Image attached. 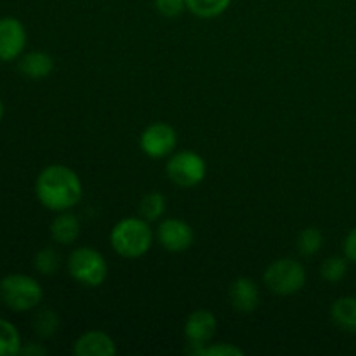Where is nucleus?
<instances>
[{
	"mask_svg": "<svg viewBox=\"0 0 356 356\" xmlns=\"http://www.w3.org/2000/svg\"><path fill=\"white\" fill-rule=\"evenodd\" d=\"M35 193L45 209L65 212L82 200V181L66 165H49L38 174Z\"/></svg>",
	"mask_w": 356,
	"mask_h": 356,
	"instance_id": "nucleus-1",
	"label": "nucleus"
},
{
	"mask_svg": "<svg viewBox=\"0 0 356 356\" xmlns=\"http://www.w3.org/2000/svg\"><path fill=\"white\" fill-rule=\"evenodd\" d=\"M153 242V233L148 221L141 218H125L113 226L110 243L118 256L125 259H138L145 256Z\"/></svg>",
	"mask_w": 356,
	"mask_h": 356,
	"instance_id": "nucleus-2",
	"label": "nucleus"
},
{
	"mask_svg": "<svg viewBox=\"0 0 356 356\" xmlns=\"http://www.w3.org/2000/svg\"><path fill=\"white\" fill-rule=\"evenodd\" d=\"M44 298L40 284L28 275L13 273L0 280V302L13 312H30Z\"/></svg>",
	"mask_w": 356,
	"mask_h": 356,
	"instance_id": "nucleus-3",
	"label": "nucleus"
},
{
	"mask_svg": "<svg viewBox=\"0 0 356 356\" xmlns=\"http://www.w3.org/2000/svg\"><path fill=\"white\" fill-rule=\"evenodd\" d=\"M68 273L83 287H99L108 278V263L92 247H76L68 257Z\"/></svg>",
	"mask_w": 356,
	"mask_h": 356,
	"instance_id": "nucleus-4",
	"label": "nucleus"
},
{
	"mask_svg": "<svg viewBox=\"0 0 356 356\" xmlns=\"http://www.w3.org/2000/svg\"><path fill=\"white\" fill-rule=\"evenodd\" d=\"M264 284L273 294L292 296L306 284V270L298 259H277L264 271Z\"/></svg>",
	"mask_w": 356,
	"mask_h": 356,
	"instance_id": "nucleus-5",
	"label": "nucleus"
},
{
	"mask_svg": "<svg viewBox=\"0 0 356 356\" xmlns=\"http://www.w3.org/2000/svg\"><path fill=\"white\" fill-rule=\"evenodd\" d=\"M167 177L179 188H193L204 181L207 163L198 153L179 152L167 162Z\"/></svg>",
	"mask_w": 356,
	"mask_h": 356,
	"instance_id": "nucleus-6",
	"label": "nucleus"
},
{
	"mask_svg": "<svg viewBox=\"0 0 356 356\" xmlns=\"http://www.w3.org/2000/svg\"><path fill=\"white\" fill-rule=\"evenodd\" d=\"M139 146L149 159H163L170 155L177 146V132L165 122H155L143 131Z\"/></svg>",
	"mask_w": 356,
	"mask_h": 356,
	"instance_id": "nucleus-7",
	"label": "nucleus"
},
{
	"mask_svg": "<svg viewBox=\"0 0 356 356\" xmlns=\"http://www.w3.org/2000/svg\"><path fill=\"white\" fill-rule=\"evenodd\" d=\"M218 330V320L214 313L209 309H197L188 316L184 323V337H186L188 353H197L200 348L207 346L216 336Z\"/></svg>",
	"mask_w": 356,
	"mask_h": 356,
	"instance_id": "nucleus-8",
	"label": "nucleus"
},
{
	"mask_svg": "<svg viewBox=\"0 0 356 356\" xmlns=\"http://www.w3.org/2000/svg\"><path fill=\"white\" fill-rule=\"evenodd\" d=\"M156 238L160 245L169 252H184L195 242V232L186 221L169 218L160 222L156 229Z\"/></svg>",
	"mask_w": 356,
	"mask_h": 356,
	"instance_id": "nucleus-9",
	"label": "nucleus"
},
{
	"mask_svg": "<svg viewBox=\"0 0 356 356\" xmlns=\"http://www.w3.org/2000/svg\"><path fill=\"white\" fill-rule=\"evenodd\" d=\"M26 47V30L16 17L0 19V61H14Z\"/></svg>",
	"mask_w": 356,
	"mask_h": 356,
	"instance_id": "nucleus-10",
	"label": "nucleus"
},
{
	"mask_svg": "<svg viewBox=\"0 0 356 356\" xmlns=\"http://www.w3.org/2000/svg\"><path fill=\"white\" fill-rule=\"evenodd\" d=\"M229 305L242 315L256 312L261 302V292L252 278L240 277L229 285Z\"/></svg>",
	"mask_w": 356,
	"mask_h": 356,
	"instance_id": "nucleus-11",
	"label": "nucleus"
},
{
	"mask_svg": "<svg viewBox=\"0 0 356 356\" xmlns=\"http://www.w3.org/2000/svg\"><path fill=\"white\" fill-rule=\"evenodd\" d=\"M75 356H115L117 346L115 341L103 330H89L83 332L73 344Z\"/></svg>",
	"mask_w": 356,
	"mask_h": 356,
	"instance_id": "nucleus-12",
	"label": "nucleus"
},
{
	"mask_svg": "<svg viewBox=\"0 0 356 356\" xmlns=\"http://www.w3.org/2000/svg\"><path fill=\"white\" fill-rule=\"evenodd\" d=\"M17 70H19L24 76H28V79L40 80L51 75L52 70H54V59H52L47 52H28V54H24L23 58L19 59V63H17Z\"/></svg>",
	"mask_w": 356,
	"mask_h": 356,
	"instance_id": "nucleus-13",
	"label": "nucleus"
},
{
	"mask_svg": "<svg viewBox=\"0 0 356 356\" xmlns=\"http://www.w3.org/2000/svg\"><path fill=\"white\" fill-rule=\"evenodd\" d=\"M80 236V221L75 214L65 211L51 222V238L59 245H72Z\"/></svg>",
	"mask_w": 356,
	"mask_h": 356,
	"instance_id": "nucleus-14",
	"label": "nucleus"
},
{
	"mask_svg": "<svg viewBox=\"0 0 356 356\" xmlns=\"http://www.w3.org/2000/svg\"><path fill=\"white\" fill-rule=\"evenodd\" d=\"M330 316L341 330L356 334V298L344 296V298L336 299L330 308Z\"/></svg>",
	"mask_w": 356,
	"mask_h": 356,
	"instance_id": "nucleus-15",
	"label": "nucleus"
},
{
	"mask_svg": "<svg viewBox=\"0 0 356 356\" xmlns=\"http://www.w3.org/2000/svg\"><path fill=\"white\" fill-rule=\"evenodd\" d=\"M232 0H186V9L202 19L218 17L229 7Z\"/></svg>",
	"mask_w": 356,
	"mask_h": 356,
	"instance_id": "nucleus-16",
	"label": "nucleus"
},
{
	"mask_svg": "<svg viewBox=\"0 0 356 356\" xmlns=\"http://www.w3.org/2000/svg\"><path fill=\"white\" fill-rule=\"evenodd\" d=\"M21 350V337L16 327L0 318V356L17 355Z\"/></svg>",
	"mask_w": 356,
	"mask_h": 356,
	"instance_id": "nucleus-17",
	"label": "nucleus"
},
{
	"mask_svg": "<svg viewBox=\"0 0 356 356\" xmlns=\"http://www.w3.org/2000/svg\"><path fill=\"white\" fill-rule=\"evenodd\" d=\"M167 209V200L162 193L159 191H152V193L145 195L139 205V212H141L143 219H146L148 222L156 221L163 216Z\"/></svg>",
	"mask_w": 356,
	"mask_h": 356,
	"instance_id": "nucleus-18",
	"label": "nucleus"
},
{
	"mask_svg": "<svg viewBox=\"0 0 356 356\" xmlns=\"http://www.w3.org/2000/svg\"><path fill=\"white\" fill-rule=\"evenodd\" d=\"M33 329H35V334H37L38 337H42V339L52 337L59 330L58 313L47 308L37 312L33 316Z\"/></svg>",
	"mask_w": 356,
	"mask_h": 356,
	"instance_id": "nucleus-19",
	"label": "nucleus"
},
{
	"mask_svg": "<svg viewBox=\"0 0 356 356\" xmlns=\"http://www.w3.org/2000/svg\"><path fill=\"white\" fill-rule=\"evenodd\" d=\"M323 245V235L318 228H306L298 236V252L302 257H313Z\"/></svg>",
	"mask_w": 356,
	"mask_h": 356,
	"instance_id": "nucleus-20",
	"label": "nucleus"
},
{
	"mask_svg": "<svg viewBox=\"0 0 356 356\" xmlns=\"http://www.w3.org/2000/svg\"><path fill=\"white\" fill-rule=\"evenodd\" d=\"M320 273H322L323 280L330 282V284L341 282L348 275V257L346 256L327 257V259L322 263Z\"/></svg>",
	"mask_w": 356,
	"mask_h": 356,
	"instance_id": "nucleus-21",
	"label": "nucleus"
},
{
	"mask_svg": "<svg viewBox=\"0 0 356 356\" xmlns=\"http://www.w3.org/2000/svg\"><path fill=\"white\" fill-rule=\"evenodd\" d=\"M59 268V254L56 252L51 247H45V249L38 250L37 256H35V270L40 275H54Z\"/></svg>",
	"mask_w": 356,
	"mask_h": 356,
	"instance_id": "nucleus-22",
	"label": "nucleus"
},
{
	"mask_svg": "<svg viewBox=\"0 0 356 356\" xmlns=\"http://www.w3.org/2000/svg\"><path fill=\"white\" fill-rule=\"evenodd\" d=\"M193 356H243V350H240L238 346L229 343H221V344H211L200 348Z\"/></svg>",
	"mask_w": 356,
	"mask_h": 356,
	"instance_id": "nucleus-23",
	"label": "nucleus"
},
{
	"mask_svg": "<svg viewBox=\"0 0 356 356\" xmlns=\"http://www.w3.org/2000/svg\"><path fill=\"white\" fill-rule=\"evenodd\" d=\"M155 7L163 17H177L186 10V0H155Z\"/></svg>",
	"mask_w": 356,
	"mask_h": 356,
	"instance_id": "nucleus-24",
	"label": "nucleus"
},
{
	"mask_svg": "<svg viewBox=\"0 0 356 356\" xmlns=\"http://www.w3.org/2000/svg\"><path fill=\"white\" fill-rule=\"evenodd\" d=\"M344 256L356 264V228L351 229L344 238Z\"/></svg>",
	"mask_w": 356,
	"mask_h": 356,
	"instance_id": "nucleus-25",
	"label": "nucleus"
},
{
	"mask_svg": "<svg viewBox=\"0 0 356 356\" xmlns=\"http://www.w3.org/2000/svg\"><path fill=\"white\" fill-rule=\"evenodd\" d=\"M19 353L21 355H37V356H40V355H47V350H45V348H42L40 344L30 343L28 346L21 348Z\"/></svg>",
	"mask_w": 356,
	"mask_h": 356,
	"instance_id": "nucleus-26",
	"label": "nucleus"
},
{
	"mask_svg": "<svg viewBox=\"0 0 356 356\" xmlns=\"http://www.w3.org/2000/svg\"><path fill=\"white\" fill-rule=\"evenodd\" d=\"M2 117H3V104L2 101H0V120H2Z\"/></svg>",
	"mask_w": 356,
	"mask_h": 356,
	"instance_id": "nucleus-27",
	"label": "nucleus"
}]
</instances>
